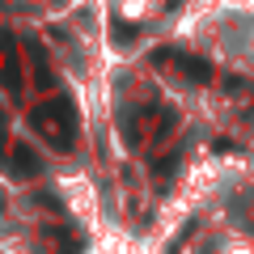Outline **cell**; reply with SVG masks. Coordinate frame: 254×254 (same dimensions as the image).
<instances>
[{"instance_id":"6da1fadb","label":"cell","mask_w":254,"mask_h":254,"mask_svg":"<svg viewBox=\"0 0 254 254\" xmlns=\"http://www.w3.org/2000/svg\"><path fill=\"white\" fill-rule=\"evenodd\" d=\"M60 199H64V208L72 212L76 220H89V187H85V182H72V178H64L60 182Z\"/></svg>"}]
</instances>
